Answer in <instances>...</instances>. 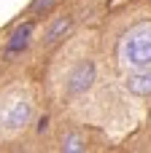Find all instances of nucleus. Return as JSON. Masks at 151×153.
<instances>
[{
  "label": "nucleus",
  "instance_id": "f257e3e1",
  "mask_svg": "<svg viewBox=\"0 0 151 153\" xmlns=\"http://www.w3.org/2000/svg\"><path fill=\"white\" fill-rule=\"evenodd\" d=\"M119 59L130 70H146L151 67V27L130 30L119 43Z\"/></svg>",
  "mask_w": 151,
  "mask_h": 153
},
{
  "label": "nucleus",
  "instance_id": "f03ea898",
  "mask_svg": "<svg viewBox=\"0 0 151 153\" xmlns=\"http://www.w3.org/2000/svg\"><path fill=\"white\" fill-rule=\"evenodd\" d=\"M95 78H97V67H95V62H92V59H78V62L70 67L68 78H65V89H68V94H73V97L86 94V91L92 89Z\"/></svg>",
  "mask_w": 151,
  "mask_h": 153
},
{
  "label": "nucleus",
  "instance_id": "7ed1b4c3",
  "mask_svg": "<svg viewBox=\"0 0 151 153\" xmlns=\"http://www.w3.org/2000/svg\"><path fill=\"white\" fill-rule=\"evenodd\" d=\"M0 121L5 129L16 132V129H24L27 121H30V102L27 100H14L8 102L3 110H0Z\"/></svg>",
  "mask_w": 151,
  "mask_h": 153
},
{
  "label": "nucleus",
  "instance_id": "20e7f679",
  "mask_svg": "<svg viewBox=\"0 0 151 153\" xmlns=\"http://www.w3.org/2000/svg\"><path fill=\"white\" fill-rule=\"evenodd\" d=\"M32 30H35V22H24L19 24L11 35H8V46H5V59L22 54L27 46H30V38H32Z\"/></svg>",
  "mask_w": 151,
  "mask_h": 153
},
{
  "label": "nucleus",
  "instance_id": "39448f33",
  "mask_svg": "<svg viewBox=\"0 0 151 153\" xmlns=\"http://www.w3.org/2000/svg\"><path fill=\"white\" fill-rule=\"evenodd\" d=\"M127 89L138 97H149L151 94V67L146 70H135L130 78H127Z\"/></svg>",
  "mask_w": 151,
  "mask_h": 153
},
{
  "label": "nucleus",
  "instance_id": "423d86ee",
  "mask_svg": "<svg viewBox=\"0 0 151 153\" xmlns=\"http://www.w3.org/2000/svg\"><path fill=\"white\" fill-rule=\"evenodd\" d=\"M70 27H73V16H57L51 24H49V30H46V35H43V40L46 43H57V40H62L68 32H70Z\"/></svg>",
  "mask_w": 151,
  "mask_h": 153
},
{
  "label": "nucleus",
  "instance_id": "0eeeda50",
  "mask_svg": "<svg viewBox=\"0 0 151 153\" xmlns=\"http://www.w3.org/2000/svg\"><path fill=\"white\" fill-rule=\"evenodd\" d=\"M59 148L65 153H81V151H86V143H84V137L78 132H68V134H62V145Z\"/></svg>",
  "mask_w": 151,
  "mask_h": 153
},
{
  "label": "nucleus",
  "instance_id": "6e6552de",
  "mask_svg": "<svg viewBox=\"0 0 151 153\" xmlns=\"http://www.w3.org/2000/svg\"><path fill=\"white\" fill-rule=\"evenodd\" d=\"M54 5H57V0H32L30 11H32V13H49Z\"/></svg>",
  "mask_w": 151,
  "mask_h": 153
},
{
  "label": "nucleus",
  "instance_id": "1a4fd4ad",
  "mask_svg": "<svg viewBox=\"0 0 151 153\" xmlns=\"http://www.w3.org/2000/svg\"><path fill=\"white\" fill-rule=\"evenodd\" d=\"M46 129H49V118H46V116H43V118H41V121H38V134H43V132H46Z\"/></svg>",
  "mask_w": 151,
  "mask_h": 153
}]
</instances>
